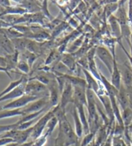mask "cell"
<instances>
[{
	"instance_id": "obj_4",
	"label": "cell",
	"mask_w": 132,
	"mask_h": 146,
	"mask_svg": "<svg viewBox=\"0 0 132 146\" xmlns=\"http://www.w3.org/2000/svg\"><path fill=\"white\" fill-rule=\"evenodd\" d=\"M47 91H49L47 86L42 84L36 80H28L25 86V94L33 96L42 97L40 95H44L45 96L49 97V95L46 94Z\"/></svg>"
},
{
	"instance_id": "obj_11",
	"label": "cell",
	"mask_w": 132,
	"mask_h": 146,
	"mask_svg": "<svg viewBox=\"0 0 132 146\" xmlns=\"http://www.w3.org/2000/svg\"><path fill=\"white\" fill-rule=\"evenodd\" d=\"M122 75L121 70L119 68V64L117 62L116 58L114 60V64L112 73L111 74V84H112L116 89L118 90L120 89L121 86Z\"/></svg>"
},
{
	"instance_id": "obj_10",
	"label": "cell",
	"mask_w": 132,
	"mask_h": 146,
	"mask_svg": "<svg viewBox=\"0 0 132 146\" xmlns=\"http://www.w3.org/2000/svg\"><path fill=\"white\" fill-rule=\"evenodd\" d=\"M73 104H80L87 107V96L86 89L80 86H73Z\"/></svg>"
},
{
	"instance_id": "obj_14",
	"label": "cell",
	"mask_w": 132,
	"mask_h": 146,
	"mask_svg": "<svg viewBox=\"0 0 132 146\" xmlns=\"http://www.w3.org/2000/svg\"><path fill=\"white\" fill-rule=\"evenodd\" d=\"M74 106L76 108L77 110L79 116L81 119V121L82 122L84 129V134L85 135L90 133L89 123H88V120L86 118V116L85 111V106L80 104H74Z\"/></svg>"
},
{
	"instance_id": "obj_7",
	"label": "cell",
	"mask_w": 132,
	"mask_h": 146,
	"mask_svg": "<svg viewBox=\"0 0 132 146\" xmlns=\"http://www.w3.org/2000/svg\"><path fill=\"white\" fill-rule=\"evenodd\" d=\"M40 98L41 97L25 94L23 96L20 97L19 99L5 106L4 108H5V109H19V108L27 106L30 103L34 102L35 100L40 99Z\"/></svg>"
},
{
	"instance_id": "obj_26",
	"label": "cell",
	"mask_w": 132,
	"mask_h": 146,
	"mask_svg": "<svg viewBox=\"0 0 132 146\" xmlns=\"http://www.w3.org/2000/svg\"><path fill=\"white\" fill-rule=\"evenodd\" d=\"M59 56V54H57V52H55V51H52L50 54H49V56H48L47 61L45 62V64L49 65V64L52 63V62L55 61V59H57Z\"/></svg>"
},
{
	"instance_id": "obj_30",
	"label": "cell",
	"mask_w": 132,
	"mask_h": 146,
	"mask_svg": "<svg viewBox=\"0 0 132 146\" xmlns=\"http://www.w3.org/2000/svg\"><path fill=\"white\" fill-rule=\"evenodd\" d=\"M131 87H132V84H131Z\"/></svg>"
},
{
	"instance_id": "obj_15",
	"label": "cell",
	"mask_w": 132,
	"mask_h": 146,
	"mask_svg": "<svg viewBox=\"0 0 132 146\" xmlns=\"http://www.w3.org/2000/svg\"><path fill=\"white\" fill-rule=\"evenodd\" d=\"M61 62L71 72L76 68V59L72 54L67 53L61 55Z\"/></svg>"
},
{
	"instance_id": "obj_18",
	"label": "cell",
	"mask_w": 132,
	"mask_h": 146,
	"mask_svg": "<svg viewBox=\"0 0 132 146\" xmlns=\"http://www.w3.org/2000/svg\"><path fill=\"white\" fill-rule=\"evenodd\" d=\"M88 69L91 74H92L95 79L98 80L99 82H101L100 72L98 70V68L96 65L95 59H91L88 61Z\"/></svg>"
},
{
	"instance_id": "obj_28",
	"label": "cell",
	"mask_w": 132,
	"mask_h": 146,
	"mask_svg": "<svg viewBox=\"0 0 132 146\" xmlns=\"http://www.w3.org/2000/svg\"><path fill=\"white\" fill-rule=\"evenodd\" d=\"M75 146H81V143L78 142L75 144Z\"/></svg>"
},
{
	"instance_id": "obj_13",
	"label": "cell",
	"mask_w": 132,
	"mask_h": 146,
	"mask_svg": "<svg viewBox=\"0 0 132 146\" xmlns=\"http://www.w3.org/2000/svg\"><path fill=\"white\" fill-rule=\"evenodd\" d=\"M124 68L123 72H121L122 75V80H123V85L125 86L126 89H128L131 87L132 84V68L129 65L127 64V62H124L123 64Z\"/></svg>"
},
{
	"instance_id": "obj_27",
	"label": "cell",
	"mask_w": 132,
	"mask_h": 146,
	"mask_svg": "<svg viewBox=\"0 0 132 146\" xmlns=\"http://www.w3.org/2000/svg\"><path fill=\"white\" fill-rule=\"evenodd\" d=\"M128 17L129 24L132 30V0L128 1Z\"/></svg>"
},
{
	"instance_id": "obj_2",
	"label": "cell",
	"mask_w": 132,
	"mask_h": 146,
	"mask_svg": "<svg viewBox=\"0 0 132 146\" xmlns=\"http://www.w3.org/2000/svg\"><path fill=\"white\" fill-rule=\"evenodd\" d=\"M54 116V111H53V110H50L47 113H45L44 115L41 117L37 122L33 125V129L31 135H30V138H32L33 140H35L40 137L42 135L45 129L46 128L48 122Z\"/></svg>"
},
{
	"instance_id": "obj_3",
	"label": "cell",
	"mask_w": 132,
	"mask_h": 146,
	"mask_svg": "<svg viewBox=\"0 0 132 146\" xmlns=\"http://www.w3.org/2000/svg\"><path fill=\"white\" fill-rule=\"evenodd\" d=\"M95 55H97L100 61L103 62L111 74L113 71L114 60L116 56H113L110 50L104 46H99L96 48Z\"/></svg>"
},
{
	"instance_id": "obj_12",
	"label": "cell",
	"mask_w": 132,
	"mask_h": 146,
	"mask_svg": "<svg viewBox=\"0 0 132 146\" xmlns=\"http://www.w3.org/2000/svg\"><path fill=\"white\" fill-rule=\"evenodd\" d=\"M99 99L101 100V102H102L104 108L106 111L108 115V118L109 120L110 121V123L111 124L113 122L114 119H115V116H114L112 106H111V103L110 101V98L108 97V94H104L101 95H99L97 96Z\"/></svg>"
},
{
	"instance_id": "obj_24",
	"label": "cell",
	"mask_w": 132,
	"mask_h": 146,
	"mask_svg": "<svg viewBox=\"0 0 132 146\" xmlns=\"http://www.w3.org/2000/svg\"><path fill=\"white\" fill-rule=\"evenodd\" d=\"M48 136L45 134L42 135L40 137L37 138L36 140L33 141L32 146H44L47 142Z\"/></svg>"
},
{
	"instance_id": "obj_23",
	"label": "cell",
	"mask_w": 132,
	"mask_h": 146,
	"mask_svg": "<svg viewBox=\"0 0 132 146\" xmlns=\"http://www.w3.org/2000/svg\"><path fill=\"white\" fill-rule=\"evenodd\" d=\"M111 146H131L126 144L125 142L121 138V136H114L112 138Z\"/></svg>"
},
{
	"instance_id": "obj_9",
	"label": "cell",
	"mask_w": 132,
	"mask_h": 146,
	"mask_svg": "<svg viewBox=\"0 0 132 146\" xmlns=\"http://www.w3.org/2000/svg\"><path fill=\"white\" fill-rule=\"evenodd\" d=\"M117 99L119 104L121 106L123 110H126V108L130 107V98L128 90L125 86L122 84L120 89L119 90Z\"/></svg>"
},
{
	"instance_id": "obj_21",
	"label": "cell",
	"mask_w": 132,
	"mask_h": 146,
	"mask_svg": "<svg viewBox=\"0 0 132 146\" xmlns=\"http://www.w3.org/2000/svg\"><path fill=\"white\" fill-rule=\"evenodd\" d=\"M95 133L94 132H90L88 134L86 135L85 137L83 138L82 142L81 143V146H88L91 143H92L93 138L95 137Z\"/></svg>"
},
{
	"instance_id": "obj_22",
	"label": "cell",
	"mask_w": 132,
	"mask_h": 146,
	"mask_svg": "<svg viewBox=\"0 0 132 146\" xmlns=\"http://www.w3.org/2000/svg\"><path fill=\"white\" fill-rule=\"evenodd\" d=\"M31 79L36 80H37V81L41 82L42 84L46 85V86L49 85L50 82V80H51L49 77H48V76L43 75V74H38L36 75V76L33 77L32 79H30V80H31Z\"/></svg>"
},
{
	"instance_id": "obj_17",
	"label": "cell",
	"mask_w": 132,
	"mask_h": 146,
	"mask_svg": "<svg viewBox=\"0 0 132 146\" xmlns=\"http://www.w3.org/2000/svg\"><path fill=\"white\" fill-rule=\"evenodd\" d=\"M72 117L73 119V121H74L75 132L77 137H79V138L82 137V135L84 134V129L83 124L81 121L79 116L77 110L75 106L73 107V109Z\"/></svg>"
},
{
	"instance_id": "obj_20",
	"label": "cell",
	"mask_w": 132,
	"mask_h": 146,
	"mask_svg": "<svg viewBox=\"0 0 132 146\" xmlns=\"http://www.w3.org/2000/svg\"><path fill=\"white\" fill-rule=\"evenodd\" d=\"M118 8H119V3H113L107 5L105 7L106 14V17H107V18L108 19L109 17L112 15L113 12L117 11Z\"/></svg>"
},
{
	"instance_id": "obj_1",
	"label": "cell",
	"mask_w": 132,
	"mask_h": 146,
	"mask_svg": "<svg viewBox=\"0 0 132 146\" xmlns=\"http://www.w3.org/2000/svg\"><path fill=\"white\" fill-rule=\"evenodd\" d=\"M94 92L92 90L86 89V96H87V110L88 113V123L90 129L96 127L97 124V106L94 97Z\"/></svg>"
},
{
	"instance_id": "obj_29",
	"label": "cell",
	"mask_w": 132,
	"mask_h": 146,
	"mask_svg": "<svg viewBox=\"0 0 132 146\" xmlns=\"http://www.w3.org/2000/svg\"><path fill=\"white\" fill-rule=\"evenodd\" d=\"M131 44L132 45V32H131Z\"/></svg>"
},
{
	"instance_id": "obj_19",
	"label": "cell",
	"mask_w": 132,
	"mask_h": 146,
	"mask_svg": "<svg viewBox=\"0 0 132 146\" xmlns=\"http://www.w3.org/2000/svg\"><path fill=\"white\" fill-rule=\"evenodd\" d=\"M57 124H59V122H58L57 118L54 116V117H53L52 119L49 120V122H48L46 127L47 131L45 134L47 135L48 137L51 135Z\"/></svg>"
},
{
	"instance_id": "obj_6",
	"label": "cell",
	"mask_w": 132,
	"mask_h": 146,
	"mask_svg": "<svg viewBox=\"0 0 132 146\" xmlns=\"http://www.w3.org/2000/svg\"><path fill=\"white\" fill-rule=\"evenodd\" d=\"M73 86L70 82L67 81L63 91L61 94L59 101L60 108L66 111V108L69 103H73Z\"/></svg>"
},
{
	"instance_id": "obj_25",
	"label": "cell",
	"mask_w": 132,
	"mask_h": 146,
	"mask_svg": "<svg viewBox=\"0 0 132 146\" xmlns=\"http://www.w3.org/2000/svg\"><path fill=\"white\" fill-rule=\"evenodd\" d=\"M19 69L25 74H29L30 71V66L27 62L22 61L19 64Z\"/></svg>"
},
{
	"instance_id": "obj_16",
	"label": "cell",
	"mask_w": 132,
	"mask_h": 146,
	"mask_svg": "<svg viewBox=\"0 0 132 146\" xmlns=\"http://www.w3.org/2000/svg\"><path fill=\"white\" fill-rule=\"evenodd\" d=\"M108 22L110 25L111 32H112L113 36L116 39H121V27L119 25L117 19L114 15H111V16L109 17Z\"/></svg>"
},
{
	"instance_id": "obj_8",
	"label": "cell",
	"mask_w": 132,
	"mask_h": 146,
	"mask_svg": "<svg viewBox=\"0 0 132 146\" xmlns=\"http://www.w3.org/2000/svg\"><path fill=\"white\" fill-rule=\"evenodd\" d=\"M56 80H50V84L48 85V90L49 93V102L50 108H54L59 104L60 100L59 96V89L58 83Z\"/></svg>"
},
{
	"instance_id": "obj_5",
	"label": "cell",
	"mask_w": 132,
	"mask_h": 146,
	"mask_svg": "<svg viewBox=\"0 0 132 146\" xmlns=\"http://www.w3.org/2000/svg\"><path fill=\"white\" fill-rule=\"evenodd\" d=\"M50 107L49 102V97H43L40 98L35 101L30 103L25 108L22 109L25 115L31 114V113H36L39 111L45 108Z\"/></svg>"
}]
</instances>
